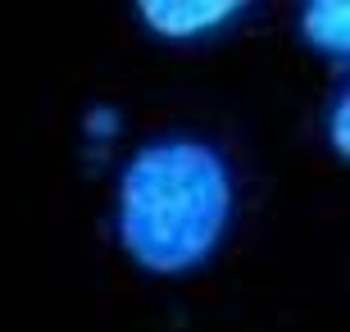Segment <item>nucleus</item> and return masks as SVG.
<instances>
[{
    "mask_svg": "<svg viewBox=\"0 0 350 332\" xmlns=\"http://www.w3.org/2000/svg\"><path fill=\"white\" fill-rule=\"evenodd\" d=\"M232 164L205 137L146 141L118 178V242L132 264L173 278L200 268L232 228Z\"/></svg>",
    "mask_w": 350,
    "mask_h": 332,
    "instance_id": "f257e3e1",
    "label": "nucleus"
},
{
    "mask_svg": "<svg viewBox=\"0 0 350 332\" xmlns=\"http://www.w3.org/2000/svg\"><path fill=\"white\" fill-rule=\"evenodd\" d=\"M132 14L142 18V27L155 41L196 46V41L232 32V23L250 18L255 5H246V0H142Z\"/></svg>",
    "mask_w": 350,
    "mask_h": 332,
    "instance_id": "f03ea898",
    "label": "nucleus"
},
{
    "mask_svg": "<svg viewBox=\"0 0 350 332\" xmlns=\"http://www.w3.org/2000/svg\"><path fill=\"white\" fill-rule=\"evenodd\" d=\"M296 37L327 64H346L350 55V5L346 0H310L296 10Z\"/></svg>",
    "mask_w": 350,
    "mask_h": 332,
    "instance_id": "7ed1b4c3",
    "label": "nucleus"
},
{
    "mask_svg": "<svg viewBox=\"0 0 350 332\" xmlns=\"http://www.w3.org/2000/svg\"><path fill=\"white\" fill-rule=\"evenodd\" d=\"M346 87H337L332 96H327V110H323V137L327 146L337 151V159H346L350 155V132H346Z\"/></svg>",
    "mask_w": 350,
    "mask_h": 332,
    "instance_id": "20e7f679",
    "label": "nucleus"
}]
</instances>
